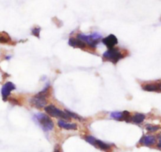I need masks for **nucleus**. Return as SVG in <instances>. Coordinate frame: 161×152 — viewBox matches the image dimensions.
I'll return each mask as SVG.
<instances>
[{
  "instance_id": "nucleus-3",
  "label": "nucleus",
  "mask_w": 161,
  "mask_h": 152,
  "mask_svg": "<svg viewBox=\"0 0 161 152\" xmlns=\"http://www.w3.org/2000/svg\"><path fill=\"white\" fill-rule=\"evenodd\" d=\"M35 118L38 121L39 124L41 125L43 131H51L54 127L53 121L51 120L50 118L47 114H37L35 115Z\"/></svg>"
},
{
  "instance_id": "nucleus-12",
  "label": "nucleus",
  "mask_w": 161,
  "mask_h": 152,
  "mask_svg": "<svg viewBox=\"0 0 161 152\" xmlns=\"http://www.w3.org/2000/svg\"><path fill=\"white\" fill-rule=\"evenodd\" d=\"M57 125L60 128L64 129H67V130H76L77 125L76 124H72V123H67L65 121L60 120L57 122Z\"/></svg>"
},
{
  "instance_id": "nucleus-4",
  "label": "nucleus",
  "mask_w": 161,
  "mask_h": 152,
  "mask_svg": "<svg viewBox=\"0 0 161 152\" xmlns=\"http://www.w3.org/2000/svg\"><path fill=\"white\" fill-rule=\"evenodd\" d=\"M124 55L120 51V50L117 48H112L108 49V51H106L103 54V58L106 61H111L113 64H116L119 60L123 58Z\"/></svg>"
},
{
  "instance_id": "nucleus-14",
  "label": "nucleus",
  "mask_w": 161,
  "mask_h": 152,
  "mask_svg": "<svg viewBox=\"0 0 161 152\" xmlns=\"http://www.w3.org/2000/svg\"><path fill=\"white\" fill-rule=\"evenodd\" d=\"M145 118V115L143 114H135L131 118V121L135 124H141Z\"/></svg>"
},
{
  "instance_id": "nucleus-19",
  "label": "nucleus",
  "mask_w": 161,
  "mask_h": 152,
  "mask_svg": "<svg viewBox=\"0 0 161 152\" xmlns=\"http://www.w3.org/2000/svg\"><path fill=\"white\" fill-rule=\"evenodd\" d=\"M158 139H159V143L157 144V147H158V148L161 149V133L158 136Z\"/></svg>"
},
{
  "instance_id": "nucleus-6",
  "label": "nucleus",
  "mask_w": 161,
  "mask_h": 152,
  "mask_svg": "<svg viewBox=\"0 0 161 152\" xmlns=\"http://www.w3.org/2000/svg\"><path fill=\"white\" fill-rule=\"evenodd\" d=\"M86 141L88 142L91 145L94 146L95 148H99L101 150L108 151L110 150L111 148L110 145H108V144H105L104 142H102V140L97 139L96 138L93 137V136H88L86 137Z\"/></svg>"
},
{
  "instance_id": "nucleus-8",
  "label": "nucleus",
  "mask_w": 161,
  "mask_h": 152,
  "mask_svg": "<svg viewBox=\"0 0 161 152\" xmlns=\"http://www.w3.org/2000/svg\"><path fill=\"white\" fill-rule=\"evenodd\" d=\"M15 88H16V87L12 82H7L3 85L2 88V95L4 101H7V98L10 95V92Z\"/></svg>"
},
{
  "instance_id": "nucleus-9",
  "label": "nucleus",
  "mask_w": 161,
  "mask_h": 152,
  "mask_svg": "<svg viewBox=\"0 0 161 152\" xmlns=\"http://www.w3.org/2000/svg\"><path fill=\"white\" fill-rule=\"evenodd\" d=\"M142 89L146 91H157L161 92V81L155 83H148L142 86Z\"/></svg>"
},
{
  "instance_id": "nucleus-7",
  "label": "nucleus",
  "mask_w": 161,
  "mask_h": 152,
  "mask_svg": "<svg viewBox=\"0 0 161 152\" xmlns=\"http://www.w3.org/2000/svg\"><path fill=\"white\" fill-rule=\"evenodd\" d=\"M111 118L118 121H126L127 122L131 121V114L128 111L123 112H112L111 113Z\"/></svg>"
},
{
  "instance_id": "nucleus-10",
  "label": "nucleus",
  "mask_w": 161,
  "mask_h": 152,
  "mask_svg": "<svg viewBox=\"0 0 161 152\" xmlns=\"http://www.w3.org/2000/svg\"><path fill=\"white\" fill-rule=\"evenodd\" d=\"M102 42L107 47H108V49H112L114 48V46L118 43V40H117L116 36L111 34V35L103 39Z\"/></svg>"
},
{
  "instance_id": "nucleus-5",
  "label": "nucleus",
  "mask_w": 161,
  "mask_h": 152,
  "mask_svg": "<svg viewBox=\"0 0 161 152\" xmlns=\"http://www.w3.org/2000/svg\"><path fill=\"white\" fill-rule=\"evenodd\" d=\"M45 111L50 116L54 117V118H60L65 119V120H70V118L68 114H66L65 111H62L59 110L58 108L54 106L53 105H49L45 107Z\"/></svg>"
},
{
  "instance_id": "nucleus-18",
  "label": "nucleus",
  "mask_w": 161,
  "mask_h": 152,
  "mask_svg": "<svg viewBox=\"0 0 161 152\" xmlns=\"http://www.w3.org/2000/svg\"><path fill=\"white\" fill-rule=\"evenodd\" d=\"M40 30L41 28L39 27H36L35 28H33L32 29V34L34 35L35 36H36V37H38V38H39V32H40Z\"/></svg>"
},
{
  "instance_id": "nucleus-15",
  "label": "nucleus",
  "mask_w": 161,
  "mask_h": 152,
  "mask_svg": "<svg viewBox=\"0 0 161 152\" xmlns=\"http://www.w3.org/2000/svg\"><path fill=\"white\" fill-rule=\"evenodd\" d=\"M10 37L7 32H0V43H7L10 42Z\"/></svg>"
},
{
  "instance_id": "nucleus-17",
  "label": "nucleus",
  "mask_w": 161,
  "mask_h": 152,
  "mask_svg": "<svg viewBox=\"0 0 161 152\" xmlns=\"http://www.w3.org/2000/svg\"><path fill=\"white\" fill-rule=\"evenodd\" d=\"M66 114H68V116H69V118H75V119H77V120H82V118H80V117L79 116V115H77L76 114H74V113L71 112V111H69V110H65Z\"/></svg>"
},
{
  "instance_id": "nucleus-2",
  "label": "nucleus",
  "mask_w": 161,
  "mask_h": 152,
  "mask_svg": "<svg viewBox=\"0 0 161 152\" xmlns=\"http://www.w3.org/2000/svg\"><path fill=\"white\" fill-rule=\"evenodd\" d=\"M77 38L79 40H82L86 44H87L92 48H95L97 45L98 44V43L100 42L101 39H102V36L97 32L92 33L91 35H84V34L80 33L77 36Z\"/></svg>"
},
{
  "instance_id": "nucleus-16",
  "label": "nucleus",
  "mask_w": 161,
  "mask_h": 152,
  "mask_svg": "<svg viewBox=\"0 0 161 152\" xmlns=\"http://www.w3.org/2000/svg\"><path fill=\"white\" fill-rule=\"evenodd\" d=\"M160 129V125H150V124H147L145 125V129L148 130V132H156L157 130H159Z\"/></svg>"
},
{
  "instance_id": "nucleus-20",
  "label": "nucleus",
  "mask_w": 161,
  "mask_h": 152,
  "mask_svg": "<svg viewBox=\"0 0 161 152\" xmlns=\"http://www.w3.org/2000/svg\"><path fill=\"white\" fill-rule=\"evenodd\" d=\"M53 152H61V148H60L59 145H56L55 148H54V151Z\"/></svg>"
},
{
  "instance_id": "nucleus-1",
  "label": "nucleus",
  "mask_w": 161,
  "mask_h": 152,
  "mask_svg": "<svg viewBox=\"0 0 161 152\" xmlns=\"http://www.w3.org/2000/svg\"><path fill=\"white\" fill-rule=\"evenodd\" d=\"M48 91H49V87H47L46 88H44V90H42V91L35 95L34 97L30 100V103L38 109L45 107L47 104V95H49Z\"/></svg>"
},
{
  "instance_id": "nucleus-11",
  "label": "nucleus",
  "mask_w": 161,
  "mask_h": 152,
  "mask_svg": "<svg viewBox=\"0 0 161 152\" xmlns=\"http://www.w3.org/2000/svg\"><path fill=\"white\" fill-rule=\"evenodd\" d=\"M68 44L72 46V47H76V48H85L87 44L82 40H79L78 38H70L68 40Z\"/></svg>"
},
{
  "instance_id": "nucleus-13",
  "label": "nucleus",
  "mask_w": 161,
  "mask_h": 152,
  "mask_svg": "<svg viewBox=\"0 0 161 152\" xmlns=\"http://www.w3.org/2000/svg\"><path fill=\"white\" fill-rule=\"evenodd\" d=\"M140 144L145 146H153L156 144V138L153 136H145L141 139Z\"/></svg>"
}]
</instances>
